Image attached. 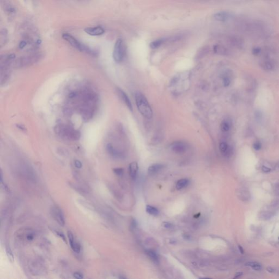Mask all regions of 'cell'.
<instances>
[{"mask_svg":"<svg viewBox=\"0 0 279 279\" xmlns=\"http://www.w3.org/2000/svg\"><path fill=\"white\" fill-rule=\"evenodd\" d=\"M17 127L19 128L20 129L22 130H26V128L23 125H21V124H18L17 125Z\"/></svg>","mask_w":279,"mask_h":279,"instance_id":"cell-41","label":"cell"},{"mask_svg":"<svg viewBox=\"0 0 279 279\" xmlns=\"http://www.w3.org/2000/svg\"><path fill=\"white\" fill-rule=\"evenodd\" d=\"M117 92L118 94L120 97V98H121V99L123 101V102L125 103L126 105H127L128 108L130 110V111L131 112H132V110H133L132 104V102H131L130 99L128 97L127 94L125 93L121 88H117Z\"/></svg>","mask_w":279,"mask_h":279,"instance_id":"cell-11","label":"cell"},{"mask_svg":"<svg viewBox=\"0 0 279 279\" xmlns=\"http://www.w3.org/2000/svg\"><path fill=\"white\" fill-rule=\"evenodd\" d=\"M258 263L257 262H248V263H246L245 265L247 266H249L250 267L252 268L254 265H257Z\"/></svg>","mask_w":279,"mask_h":279,"instance_id":"cell-38","label":"cell"},{"mask_svg":"<svg viewBox=\"0 0 279 279\" xmlns=\"http://www.w3.org/2000/svg\"><path fill=\"white\" fill-rule=\"evenodd\" d=\"M113 171L115 172V173L116 174L117 176H122L123 174L124 170L122 168H115L113 170Z\"/></svg>","mask_w":279,"mask_h":279,"instance_id":"cell-32","label":"cell"},{"mask_svg":"<svg viewBox=\"0 0 279 279\" xmlns=\"http://www.w3.org/2000/svg\"><path fill=\"white\" fill-rule=\"evenodd\" d=\"M62 38L66 40L69 44H70L73 48L78 50L80 51L86 52L87 53L93 54V51L91 50L86 45L81 43L78 40L74 37L73 35L68 33H63L62 34Z\"/></svg>","mask_w":279,"mask_h":279,"instance_id":"cell-6","label":"cell"},{"mask_svg":"<svg viewBox=\"0 0 279 279\" xmlns=\"http://www.w3.org/2000/svg\"><path fill=\"white\" fill-rule=\"evenodd\" d=\"M67 235L68 238L69 242L72 250L76 253H80L81 248V245L78 241L75 240L73 233L70 231H68L67 232Z\"/></svg>","mask_w":279,"mask_h":279,"instance_id":"cell-10","label":"cell"},{"mask_svg":"<svg viewBox=\"0 0 279 279\" xmlns=\"http://www.w3.org/2000/svg\"><path fill=\"white\" fill-rule=\"evenodd\" d=\"M223 85L224 86L227 87L228 86H230V85L231 84V80L230 78H229L228 76H225L223 78Z\"/></svg>","mask_w":279,"mask_h":279,"instance_id":"cell-29","label":"cell"},{"mask_svg":"<svg viewBox=\"0 0 279 279\" xmlns=\"http://www.w3.org/2000/svg\"><path fill=\"white\" fill-rule=\"evenodd\" d=\"M231 123L228 119H224L220 124V129L222 132H228L230 130Z\"/></svg>","mask_w":279,"mask_h":279,"instance_id":"cell-18","label":"cell"},{"mask_svg":"<svg viewBox=\"0 0 279 279\" xmlns=\"http://www.w3.org/2000/svg\"><path fill=\"white\" fill-rule=\"evenodd\" d=\"M76 95V94L75 93H70L69 95V98H74V97H75Z\"/></svg>","mask_w":279,"mask_h":279,"instance_id":"cell-43","label":"cell"},{"mask_svg":"<svg viewBox=\"0 0 279 279\" xmlns=\"http://www.w3.org/2000/svg\"><path fill=\"white\" fill-rule=\"evenodd\" d=\"M240 198L243 201H248L250 199V195L249 191L245 189H242L239 191Z\"/></svg>","mask_w":279,"mask_h":279,"instance_id":"cell-24","label":"cell"},{"mask_svg":"<svg viewBox=\"0 0 279 279\" xmlns=\"http://www.w3.org/2000/svg\"><path fill=\"white\" fill-rule=\"evenodd\" d=\"M74 164H75V167H76V168H81L82 166H83L82 163L80 161L78 160H75V161L74 162Z\"/></svg>","mask_w":279,"mask_h":279,"instance_id":"cell-35","label":"cell"},{"mask_svg":"<svg viewBox=\"0 0 279 279\" xmlns=\"http://www.w3.org/2000/svg\"><path fill=\"white\" fill-rule=\"evenodd\" d=\"M146 211L147 213L152 216H156L159 214V211L157 208L153 206L147 205L146 208Z\"/></svg>","mask_w":279,"mask_h":279,"instance_id":"cell-21","label":"cell"},{"mask_svg":"<svg viewBox=\"0 0 279 279\" xmlns=\"http://www.w3.org/2000/svg\"><path fill=\"white\" fill-rule=\"evenodd\" d=\"M85 32L92 36H98L104 33L105 30L102 27L97 26L93 27H87L85 29Z\"/></svg>","mask_w":279,"mask_h":279,"instance_id":"cell-12","label":"cell"},{"mask_svg":"<svg viewBox=\"0 0 279 279\" xmlns=\"http://www.w3.org/2000/svg\"><path fill=\"white\" fill-rule=\"evenodd\" d=\"M262 171L264 172L265 173H269L270 172H271V169L269 167L265 166V165H263L262 167Z\"/></svg>","mask_w":279,"mask_h":279,"instance_id":"cell-36","label":"cell"},{"mask_svg":"<svg viewBox=\"0 0 279 279\" xmlns=\"http://www.w3.org/2000/svg\"><path fill=\"white\" fill-rule=\"evenodd\" d=\"M56 235H59V237L60 238H61L63 239V240L64 241L66 242V239H65V236H64V235L62 233L59 232V231H56Z\"/></svg>","mask_w":279,"mask_h":279,"instance_id":"cell-37","label":"cell"},{"mask_svg":"<svg viewBox=\"0 0 279 279\" xmlns=\"http://www.w3.org/2000/svg\"><path fill=\"white\" fill-rule=\"evenodd\" d=\"M43 57V55L41 53L33 54L29 56L21 57L13 62V65L15 68L27 67L39 62L40 60L42 59Z\"/></svg>","mask_w":279,"mask_h":279,"instance_id":"cell-3","label":"cell"},{"mask_svg":"<svg viewBox=\"0 0 279 279\" xmlns=\"http://www.w3.org/2000/svg\"><path fill=\"white\" fill-rule=\"evenodd\" d=\"M273 216V214L271 212L263 211V212L261 213L260 218L262 219H263V220H268V219H270Z\"/></svg>","mask_w":279,"mask_h":279,"instance_id":"cell-27","label":"cell"},{"mask_svg":"<svg viewBox=\"0 0 279 279\" xmlns=\"http://www.w3.org/2000/svg\"><path fill=\"white\" fill-rule=\"evenodd\" d=\"M214 18L218 21L225 23L235 19V15L231 13L225 11H222L218 12L214 15Z\"/></svg>","mask_w":279,"mask_h":279,"instance_id":"cell-8","label":"cell"},{"mask_svg":"<svg viewBox=\"0 0 279 279\" xmlns=\"http://www.w3.org/2000/svg\"><path fill=\"white\" fill-rule=\"evenodd\" d=\"M219 149L221 154L225 157H230L232 154V148L225 142H220L219 145Z\"/></svg>","mask_w":279,"mask_h":279,"instance_id":"cell-13","label":"cell"},{"mask_svg":"<svg viewBox=\"0 0 279 279\" xmlns=\"http://www.w3.org/2000/svg\"><path fill=\"white\" fill-rule=\"evenodd\" d=\"M214 51L216 54L226 55L229 54V50L225 47L221 45H216L214 47Z\"/></svg>","mask_w":279,"mask_h":279,"instance_id":"cell-19","label":"cell"},{"mask_svg":"<svg viewBox=\"0 0 279 279\" xmlns=\"http://www.w3.org/2000/svg\"><path fill=\"white\" fill-rule=\"evenodd\" d=\"M261 52H262V49H261L260 47H255L252 50V53L255 56L259 55V54L261 53Z\"/></svg>","mask_w":279,"mask_h":279,"instance_id":"cell-31","label":"cell"},{"mask_svg":"<svg viewBox=\"0 0 279 279\" xmlns=\"http://www.w3.org/2000/svg\"><path fill=\"white\" fill-rule=\"evenodd\" d=\"M126 55V46L122 39H118L115 43L113 51V58L115 62L119 63L123 60Z\"/></svg>","mask_w":279,"mask_h":279,"instance_id":"cell-5","label":"cell"},{"mask_svg":"<svg viewBox=\"0 0 279 279\" xmlns=\"http://www.w3.org/2000/svg\"><path fill=\"white\" fill-rule=\"evenodd\" d=\"M138 169V164L136 162H132V163L130 164L129 166V175L131 177V178L133 179H135L136 177Z\"/></svg>","mask_w":279,"mask_h":279,"instance_id":"cell-15","label":"cell"},{"mask_svg":"<svg viewBox=\"0 0 279 279\" xmlns=\"http://www.w3.org/2000/svg\"><path fill=\"white\" fill-rule=\"evenodd\" d=\"M5 251H6V254H7L8 260H10V262H13L14 261V254H13L12 250H11V249L10 248V247L6 246Z\"/></svg>","mask_w":279,"mask_h":279,"instance_id":"cell-26","label":"cell"},{"mask_svg":"<svg viewBox=\"0 0 279 279\" xmlns=\"http://www.w3.org/2000/svg\"><path fill=\"white\" fill-rule=\"evenodd\" d=\"M238 249H239V251H240V253H241V254H243L244 253V250L243 248V247H242L241 246H240V245H238Z\"/></svg>","mask_w":279,"mask_h":279,"instance_id":"cell-42","label":"cell"},{"mask_svg":"<svg viewBox=\"0 0 279 279\" xmlns=\"http://www.w3.org/2000/svg\"><path fill=\"white\" fill-rule=\"evenodd\" d=\"M74 277L76 279H81L83 278V275L80 272H75L73 274Z\"/></svg>","mask_w":279,"mask_h":279,"instance_id":"cell-33","label":"cell"},{"mask_svg":"<svg viewBox=\"0 0 279 279\" xmlns=\"http://www.w3.org/2000/svg\"><path fill=\"white\" fill-rule=\"evenodd\" d=\"M164 39H159L156 40L150 43V47L153 49H157L159 48L164 42Z\"/></svg>","mask_w":279,"mask_h":279,"instance_id":"cell-23","label":"cell"},{"mask_svg":"<svg viewBox=\"0 0 279 279\" xmlns=\"http://www.w3.org/2000/svg\"><path fill=\"white\" fill-rule=\"evenodd\" d=\"M255 117L256 120L258 122L261 121L262 119V113L260 111H256L255 113Z\"/></svg>","mask_w":279,"mask_h":279,"instance_id":"cell-28","label":"cell"},{"mask_svg":"<svg viewBox=\"0 0 279 279\" xmlns=\"http://www.w3.org/2000/svg\"><path fill=\"white\" fill-rule=\"evenodd\" d=\"M146 252L147 255H148V256L153 261H154V262H159L158 256L154 251L151 250H147L146 251Z\"/></svg>","mask_w":279,"mask_h":279,"instance_id":"cell-22","label":"cell"},{"mask_svg":"<svg viewBox=\"0 0 279 279\" xmlns=\"http://www.w3.org/2000/svg\"><path fill=\"white\" fill-rule=\"evenodd\" d=\"M189 184V181L188 179H181L177 182L176 188L177 190H181L186 188Z\"/></svg>","mask_w":279,"mask_h":279,"instance_id":"cell-17","label":"cell"},{"mask_svg":"<svg viewBox=\"0 0 279 279\" xmlns=\"http://www.w3.org/2000/svg\"><path fill=\"white\" fill-rule=\"evenodd\" d=\"M164 168V165L161 164H154L151 165L148 168V173L149 175H155Z\"/></svg>","mask_w":279,"mask_h":279,"instance_id":"cell-16","label":"cell"},{"mask_svg":"<svg viewBox=\"0 0 279 279\" xmlns=\"http://www.w3.org/2000/svg\"><path fill=\"white\" fill-rule=\"evenodd\" d=\"M262 67L265 70L271 71L274 69V64L269 60H265L262 63Z\"/></svg>","mask_w":279,"mask_h":279,"instance_id":"cell-20","label":"cell"},{"mask_svg":"<svg viewBox=\"0 0 279 279\" xmlns=\"http://www.w3.org/2000/svg\"><path fill=\"white\" fill-rule=\"evenodd\" d=\"M162 225L163 226L165 227V228H166V229H170V228H171L172 227V224L170 222H164L162 223Z\"/></svg>","mask_w":279,"mask_h":279,"instance_id":"cell-34","label":"cell"},{"mask_svg":"<svg viewBox=\"0 0 279 279\" xmlns=\"http://www.w3.org/2000/svg\"><path fill=\"white\" fill-rule=\"evenodd\" d=\"M253 148L256 151H260L262 148V143L259 141L254 142L253 144Z\"/></svg>","mask_w":279,"mask_h":279,"instance_id":"cell-30","label":"cell"},{"mask_svg":"<svg viewBox=\"0 0 279 279\" xmlns=\"http://www.w3.org/2000/svg\"><path fill=\"white\" fill-rule=\"evenodd\" d=\"M243 275L242 272H237L235 274V276L234 277V279H237Z\"/></svg>","mask_w":279,"mask_h":279,"instance_id":"cell-39","label":"cell"},{"mask_svg":"<svg viewBox=\"0 0 279 279\" xmlns=\"http://www.w3.org/2000/svg\"><path fill=\"white\" fill-rule=\"evenodd\" d=\"M106 149H107L108 153L113 158L120 159V158H122L124 156L123 153L119 151L117 149H116L110 143H108L107 145Z\"/></svg>","mask_w":279,"mask_h":279,"instance_id":"cell-14","label":"cell"},{"mask_svg":"<svg viewBox=\"0 0 279 279\" xmlns=\"http://www.w3.org/2000/svg\"><path fill=\"white\" fill-rule=\"evenodd\" d=\"M51 214L59 225L64 226L65 224V219L62 210L58 206H54L51 209Z\"/></svg>","mask_w":279,"mask_h":279,"instance_id":"cell-7","label":"cell"},{"mask_svg":"<svg viewBox=\"0 0 279 279\" xmlns=\"http://www.w3.org/2000/svg\"><path fill=\"white\" fill-rule=\"evenodd\" d=\"M4 9L5 12L10 14H13L15 13V10L13 6L10 3H5L4 5Z\"/></svg>","mask_w":279,"mask_h":279,"instance_id":"cell-25","label":"cell"},{"mask_svg":"<svg viewBox=\"0 0 279 279\" xmlns=\"http://www.w3.org/2000/svg\"><path fill=\"white\" fill-rule=\"evenodd\" d=\"M236 25L243 33L251 37L266 38L269 36L268 26L260 20L242 17L237 20Z\"/></svg>","mask_w":279,"mask_h":279,"instance_id":"cell-1","label":"cell"},{"mask_svg":"<svg viewBox=\"0 0 279 279\" xmlns=\"http://www.w3.org/2000/svg\"><path fill=\"white\" fill-rule=\"evenodd\" d=\"M171 148L173 152L178 154H181L186 152L188 146L186 143L178 141L173 142L171 146Z\"/></svg>","mask_w":279,"mask_h":279,"instance_id":"cell-9","label":"cell"},{"mask_svg":"<svg viewBox=\"0 0 279 279\" xmlns=\"http://www.w3.org/2000/svg\"><path fill=\"white\" fill-rule=\"evenodd\" d=\"M135 102L139 112L143 117L150 119L153 116L152 108L145 96L140 92L135 94Z\"/></svg>","mask_w":279,"mask_h":279,"instance_id":"cell-2","label":"cell"},{"mask_svg":"<svg viewBox=\"0 0 279 279\" xmlns=\"http://www.w3.org/2000/svg\"></svg>","mask_w":279,"mask_h":279,"instance_id":"cell-44","label":"cell"},{"mask_svg":"<svg viewBox=\"0 0 279 279\" xmlns=\"http://www.w3.org/2000/svg\"><path fill=\"white\" fill-rule=\"evenodd\" d=\"M55 132L60 136L71 140H78L80 137V132L68 126H57L55 128Z\"/></svg>","mask_w":279,"mask_h":279,"instance_id":"cell-4","label":"cell"},{"mask_svg":"<svg viewBox=\"0 0 279 279\" xmlns=\"http://www.w3.org/2000/svg\"><path fill=\"white\" fill-rule=\"evenodd\" d=\"M267 270L268 272L270 273H275V270L273 268H271V267H268V268H267Z\"/></svg>","mask_w":279,"mask_h":279,"instance_id":"cell-40","label":"cell"}]
</instances>
